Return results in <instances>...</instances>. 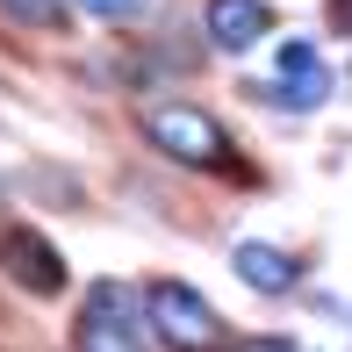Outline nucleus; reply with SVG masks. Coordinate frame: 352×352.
Here are the masks:
<instances>
[{"instance_id":"nucleus-6","label":"nucleus","mask_w":352,"mask_h":352,"mask_svg":"<svg viewBox=\"0 0 352 352\" xmlns=\"http://www.w3.org/2000/svg\"><path fill=\"white\" fill-rule=\"evenodd\" d=\"M230 266H237V280L259 287V295H287V287H302V259L280 252V245H259V237H245V245L230 252Z\"/></svg>"},{"instance_id":"nucleus-10","label":"nucleus","mask_w":352,"mask_h":352,"mask_svg":"<svg viewBox=\"0 0 352 352\" xmlns=\"http://www.w3.org/2000/svg\"><path fill=\"white\" fill-rule=\"evenodd\" d=\"M331 29H338V36H352V0H331Z\"/></svg>"},{"instance_id":"nucleus-9","label":"nucleus","mask_w":352,"mask_h":352,"mask_svg":"<svg viewBox=\"0 0 352 352\" xmlns=\"http://www.w3.org/2000/svg\"><path fill=\"white\" fill-rule=\"evenodd\" d=\"M79 8H87V14H108V22H122V14H137L144 0H79Z\"/></svg>"},{"instance_id":"nucleus-7","label":"nucleus","mask_w":352,"mask_h":352,"mask_svg":"<svg viewBox=\"0 0 352 352\" xmlns=\"http://www.w3.org/2000/svg\"><path fill=\"white\" fill-rule=\"evenodd\" d=\"M280 72H287V79H309V87H324V94H331V79H324V65H316L309 43H280Z\"/></svg>"},{"instance_id":"nucleus-8","label":"nucleus","mask_w":352,"mask_h":352,"mask_svg":"<svg viewBox=\"0 0 352 352\" xmlns=\"http://www.w3.org/2000/svg\"><path fill=\"white\" fill-rule=\"evenodd\" d=\"M0 14H14V22H36V29H51V22H58V0H0Z\"/></svg>"},{"instance_id":"nucleus-1","label":"nucleus","mask_w":352,"mask_h":352,"mask_svg":"<svg viewBox=\"0 0 352 352\" xmlns=\"http://www.w3.org/2000/svg\"><path fill=\"white\" fill-rule=\"evenodd\" d=\"M144 316H151V331H158L173 352H216L223 338H230L223 316H216L187 280H151V287H144Z\"/></svg>"},{"instance_id":"nucleus-3","label":"nucleus","mask_w":352,"mask_h":352,"mask_svg":"<svg viewBox=\"0 0 352 352\" xmlns=\"http://www.w3.org/2000/svg\"><path fill=\"white\" fill-rule=\"evenodd\" d=\"M130 302H137V295H130L122 280H101V287L87 295V316H79V331H72V352H144Z\"/></svg>"},{"instance_id":"nucleus-4","label":"nucleus","mask_w":352,"mask_h":352,"mask_svg":"<svg viewBox=\"0 0 352 352\" xmlns=\"http://www.w3.org/2000/svg\"><path fill=\"white\" fill-rule=\"evenodd\" d=\"M201 29H209L216 51H252V43H266V29H274V14H266V0H201Z\"/></svg>"},{"instance_id":"nucleus-5","label":"nucleus","mask_w":352,"mask_h":352,"mask_svg":"<svg viewBox=\"0 0 352 352\" xmlns=\"http://www.w3.org/2000/svg\"><path fill=\"white\" fill-rule=\"evenodd\" d=\"M0 266H8L29 295H65V266H58V252L43 245L36 230H8L0 237Z\"/></svg>"},{"instance_id":"nucleus-2","label":"nucleus","mask_w":352,"mask_h":352,"mask_svg":"<svg viewBox=\"0 0 352 352\" xmlns=\"http://www.w3.org/2000/svg\"><path fill=\"white\" fill-rule=\"evenodd\" d=\"M144 137H151L166 158H180V166H230L223 122L209 108H195V101H158L151 116H144Z\"/></svg>"}]
</instances>
